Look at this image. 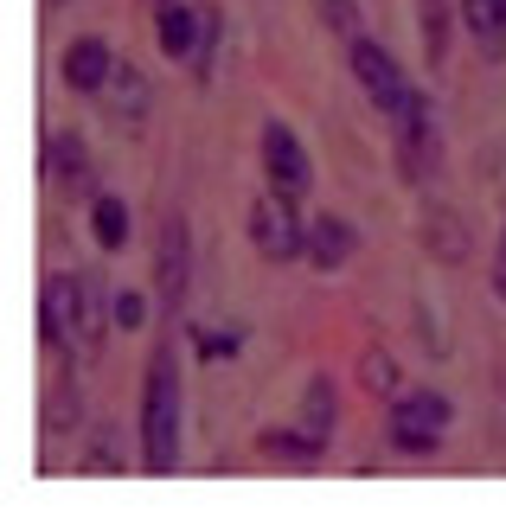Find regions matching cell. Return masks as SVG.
<instances>
[{
    "mask_svg": "<svg viewBox=\"0 0 506 512\" xmlns=\"http://www.w3.org/2000/svg\"><path fill=\"white\" fill-rule=\"evenodd\" d=\"M180 461V359L161 346L141 378V468L167 474Z\"/></svg>",
    "mask_w": 506,
    "mask_h": 512,
    "instance_id": "6da1fadb",
    "label": "cell"
},
{
    "mask_svg": "<svg viewBox=\"0 0 506 512\" xmlns=\"http://www.w3.org/2000/svg\"><path fill=\"white\" fill-rule=\"evenodd\" d=\"M449 423H455V404L442 391H410L385 410L391 448H404V455H430V448L449 436Z\"/></svg>",
    "mask_w": 506,
    "mask_h": 512,
    "instance_id": "7a4b0ae2",
    "label": "cell"
},
{
    "mask_svg": "<svg viewBox=\"0 0 506 512\" xmlns=\"http://www.w3.org/2000/svg\"><path fill=\"white\" fill-rule=\"evenodd\" d=\"M250 244L257 256H270V263H295V256H308V224L295 212L289 192H263L257 205H250Z\"/></svg>",
    "mask_w": 506,
    "mask_h": 512,
    "instance_id": "3957f363",
    "label": "cell"
},
{
    "mask_svg": "<svg viewBox=\"0 0 506 512\" xmlns=\"http://www.w3.org/2000/svg\"><path fill=\"white\" fill-rule=\"evenodd\" d=\"M391 128H398V173L410 186H430V173H436V160H442V141H436V116H430V96H417L410 90V103L391 116Z\"/></svg>",
    "mask_w": 506,
    "mask_h": 512,
    "instance_id": "277c9868",
    "label": "cell"
},
{
    "mask_svg": "<svg viewBox=\"0 0 506 512\" xmlns=\"http://www.w3.org/2000/svg\"><path fill=\"white\" fill-rule=\"evenodd\" d=\"M346 64H353L359 90H366L372 103L385 109V116H398V109L410 103V77L398 71V58H391V52H385V45H378V39H366V32H359V39L346 45Z\"/></svg>",
    "mask_w": 506,
    "mask_h": 512,
    "instance_id": "5b68a950",
    "label": "cell"
},
{
    "mask_svg": "<svg viewBox=\"0 0 506 512\" xmlns=\"http://www.w3.org/2000/svg\"><path fill=\"white\" fill-rule=\"evenodd\" d=\"M186 276H193V231H186V212H167L154 231V288L167 308L186 301Z\"/></svg>",
    "mask_w": 506,
    "mask_h": 512,
    "instance_id": "8992f818",
    "label": "cell"
},
{
    "mask_svg": "<svg viewBox=\"0 0 506 512\" xmlns=\"http://www.w3.org/2000/svg\"><path fill=\"white\" fill-rule=\"evenodd\" d=\"M257 148H263V173H270V186L289 192V199H302L308 180H314V167H308V148L295 141V128L289 122H263Z\"/></svg>",
    "mask_w": 506,
    "mask_h": 512,
    "instance_id": "52a82bcc",
    "label": "cell"
},
{
    "mask_svg": "<svg viewBox=\"0 0 506 512\" xmlns=\"http://www.w3.org/2000/svg\"><path fill=\"white\" fill-rule=\"evenodd\" d=\"M39 346L77 352V276H45L39 288Z\"/></svg>",
    "mask_w": 506,
    "mask_h": 512,
    "instance_id": "ba28073f",
    "label": "cell"
},
{
    "mask_svg": "<svg viewBox=\"0 0 506 512\" xmlns=\"http://www.w3.org/2000/svg\"><path fill=\"white\" fill-rule=\"evenodd\" d=\"M417 244L436 256L442 269H455V263H468V250H474V237H468V224H462V212L455 205H423L417 212Z\"/></svg>",
    "mask_w": 506,
    "mask_h": 512,
    "instance_id": "9c48e42d",
    "label": "cell"
},
{
    "mask_svg": "<svg viewBox=\"0 0 506 512\" xmlns=\"http://www.w3.org/2000/svg\"><path fill=\"white\" fill-rule=\"evenodd\" d=\"M109 320H116V295L103 288L97 269H84V276H77V352H84V359H97V352H103Z\"/></svg>",
    "mask_w": 506,
    "mask_h": 512,
    "instance_id": "30bf717a",
    "label": "cell"
},
{
    "mask_svg": "<svg viewBox=\"0 0 506 512\" xmlns=\"http://www.w3.org/2000/svg\"><path fill=\"white\" fill-rule=\"evenodd\" d=\"M109 77H116V52H109V39L84 32V39H71V45H65V84H71L77 96L109 90Z\"/></svg>",
    "mask_w": 506,
    "mask_h": 512,
    "instance_id": "8fae6325",
    "label": "cell"
},
{
    "mask_svg": "<svg viewBox=\"0 0 506 512\" xmlns=\"http://www.w3.org/2000/svg\"><path fill=\"white\" fill-rule=\"evenodd\" d=\"M154 39H161L167 58H199L205 13H193L186 0H154Z\"/></svg>",
    "mask_w": 506,
    "mask_h": 512,
    "instance_id": "7c38bea8",
    "label": "cell"
},
{
    "mask_svg": "<svg viewBox=\"0 0 506 512\" xmlns=\"http://www.w3.org/2000/svg\"><path fill=\"white\" fill-rule=\"evenodd\" d=\"M353 250H359V231L340 212H321V218L308 224V263L314 269H346V263H353Z\"/></svg>",
    "mask_w": 506,
    "mask_h": 512,
    "instance_id": "4fadbf2b",
    "label": "cell"
},
{
    "mask_svg": "<svg viewBox=\"0 0 506 512\" xmlns=\"http://www.w3.org/2000/svg\"><path fill=\"white\" fill-rule=\"evenodd\" d=\"M455 13H462V26L474 32L481 58L500 64L506 58V0H455Z\"/></svg>",
    "mask_w": 506,
    "mask_h": 512,
    "instance_id": "5bb4252c",
    "label": "cell"
},
{
    "mask_svg": "<svg viewBox=\"0 0 506 512\" xmlns=\"http://www.w3.org/2000/svg\"><path fill=\"white\" fill-rule=\"evenodd\" d=\"M45 173H52V186H90V148L77 128H58L45 141Z\"/></svg>",
    "mask_w": 506,
    "mask_h": 512,
    "instance_id": "9a60e30c",
    "label": "cell"
},
{
    "mask_svg": "<svg viewBox=\"0 0 506 512\" xmlns=\"http://www.w3.org/2000/svg\"><path fill=\"white\" fill-rule=\"evenodd\" d=\"M109 96H116V116L122 122H148V109H154V90H148V77H141V64L129 58H116V77H109Z\"/></svg>",
    "mask_w": 506,
    "mask_h": 512,
    "instance_id": "2e32d148",
    "label": "cell"
},
{
    "mask_svg": "<svg viewBox=\"0 0 506 512\" xmlns=\"http://www.w3.org/2000/svg\"><path fill=\"white\" fill-rule=\"evenodd\" d=\"M45 436H65V429H77L84 423V391H77V378H65L58 372L52 384H45Z\"/></svg>",
    "mask_w": 506,
    "mask_h": 512,
    "instance_id": "e0dca14e",
    "label": "cell"
},
{
    "mask_svg": "<svg viewBox=\"0 0 506 512\" xmlns=\"http://www.w3.org/2000/svg\"><path fill=\"white\" fill-rule=\"evenodd\" d=\"M417 32H423V58H430V64L449 58V32H455L449 0H417Z\"/></svg>",
    "mask_w": 506,
    "mask_h": 512,
    "instance_id": "ac0fdd59",
    "label": "cell"
},
{
    "mask_svg": "<svg viewBox=\"0 0 506 512\" xmlns=\"http://www.w3.org/2000/svg\"><path fill=\"white\" fill-rule=\"evenodd\" d=\"M90 237H97L103 250H122V244H129V205L109 199V192L90 199Z\"/></svg>",
    "mask_w": 506,
    "mask_h": 512,
    "instance_id": "d6986e66",
    "label": "cell"
},
{
    "mask_svg": "<svg viewBox=\"0 0 506 512\" xmlns=\"http://www.w3.org/2000/svg\"><path fill=\"white\" fill-rule=\"evenodd\" d=\"M257 448H263V455L295 461V468H314V455H321V436H308V429H263Z\"/></svg>",
    "mask_w": 506,
    "mask_h": 512,
    "instance_id": "ffe728a7",
    "label": "cell"
},
{
    "mask_svg": "<svg viewBox=\"0 0 506 512\" xmlns=\"http://www.w3.org/2000/svg\"><path fill=\"white\" fill-rule=\"evenodd\" d=\"M302 429H308V436H334V384H327V378H308L302 384Z\"/></svg>",
    "mask_w": 506,
    "mask_h": 512,
    "instance_id": "44dd1931",
    "label": "cell"
},
{
    "mask_svg": "<svg viewBox=\"0 0 506 512\" xmlns=\"http://www.w3.org/2000/svg\"><path fill=\"white\" fill-rule=\"evenodd\" d=\"M359 384H366L372 397H398V359H391V352H366V359H359Z\"/></svg>",
    "mask_w": 506,
    "mask_h": 512,
    "instance_id": "7402d4cb",
    "label": "cell"
},
{
    "mask_svg": "<svg viewBox=\"0 0 506 512\" xmlns=\"http://www.w3.org/2000/svg\"><path fill=\"white\" fill-rule=\"evenodd\" d=\"M84 468L90 474H116L122 468V436H116V429H97V436H90V455H84Z\"/></svg>",
    "mask_w": 506,
    "mask_h": 512,
    "instance_id": "603a6c76",
    "label": "cell"
},
{
    "mask_svg": "<svg viewBox=\"0 0 506 512\" xmlns=\"http://www.w3.org/2000/svg\"><path fill=\"white\" fill-rule=\"evenodd\" d=\"M321 20L340 45H353L359 39V0H321Z\"/></svg>",
    "mask_w": 506,
    "mask_h": 512,
    "instance_id": "cb8c5ba5",
    "label": "cell"
},
{
    "mask_svg": "<svg viewBox=\"0 0 506 512\" xmlns=\"http://www.w3.org/2000/svg\"><path fill=\"white\" fill-rule=\"evenodd\" d=\"M141 320H148V301H141V288H122V295H116V327L135 333Z\"/></svg>",
    "mask_w": 506,
    "mask_h": 512,
    "instance_id": "d4e9b609",
    "label": "cell"
},
{
    "mask_svg": "<svg viewBox=\"0 0 506 512\" xmlns=\"http://www.w3.org/2000/svg\"><path fill=\"white\" fill-rule=\"evenodd\" d=\"M494 295L506 301V224H500V244H494Z\"/></svg>",
    "mask_w": 506,
    "mask_h": 512,
    "instance_id": "484cf974",
    "label": "cell"
},
{
    "mask_svg": "<svg viewBox=\"0 0 506 512\" xmlns=\"http://www.w3.org/2000/svg\"><path fill=\"white\" fill-rule=\"evenodd\" d=\"M45 7H65V0H45Z\"/></svg>",
    "mask_w": 506,
    "mask_h": 512,
    "instance_id": "4316f807",
    "label": "cell"
}]
</instances>
